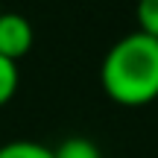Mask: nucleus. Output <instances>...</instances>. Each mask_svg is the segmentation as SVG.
<instances>
[{"label":"nucleus","instance_id":"f257e3e1","mask_svg":"<svg viewBox=\"0 0 158 158\" xmlns=\"http://www.w3.org/2000/svg\"><path fill=\"white\" fill-rule=\"evenodd\" d=\"M102 88L126 106H141L158 97V38L132 29L102 56Z\"/></svg>","mask_w":158,"mask_h":158},{"label":"nucleus","instance_id":"f03ea898","mask_svg":"<svg viewBox=\"0 0 158 158\" xmlns=\"http://www.w3.org/2000/svg\"><path fill=\"white\" fill-rule=\"evenodd\" d=\"M32 41H35V32H32V23H29L27 15L0 12V56L18 62L32 47Z\"/></svg>","mask_w":158,"mask_h":158},{"label":"nucleus","instance_id":"7ed1b4c3","mask_svg":"<svg viewBox=\"0 0 158 158\" xmlns=\"http://www.w3.org/2000/svg\"><path fill=\"white\" fill-rule=\"evenodd\" d=\"M53 158H102V152L91 138L73 135V138H64L62 143L53 147Z\"/></svg>","mask_w":158,"mask_h":158},{"label":"nucleus","instance_id":"20e7f679","mask_svg":"<svg viewBox=\"0 0 158 158\" xmlns=\"http://www.w3.org/2000/svg\"><path fill=\"white\" fill-rule=\"evenodd\" d=\"M0 158H53V147L38 141H6L0 143Z\"/></svg>","mask_w":158,"mask_h":158},{"label":"nucleus","instance_id":"39448f33","mask_svg":"<svg viewBox=\"0 0 158 158\" xmlns=\"http://www.w3.org/2000/svg\"><path fill=\"white\" fill-rule=\"evenodd\" d=\"M18 76H21L18 73V62L0 56V106L18 91Z\"/></svg>","mask_w":158,"mask_h":158},{"label":"nucleus","instance_id":"423d86ee","mask_svg":"<svg viewBox=\"0 0 158 158\" xmlns=\"http://www.w3.org/2000/svg\"><path fill=\"white\" fill-rule=\"evenodd\" d=\"M138 27L141 32L158 38V0H138Z\"/></svg>","mask_w":158,"mask_h":158}]
</instances>
